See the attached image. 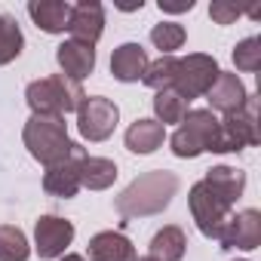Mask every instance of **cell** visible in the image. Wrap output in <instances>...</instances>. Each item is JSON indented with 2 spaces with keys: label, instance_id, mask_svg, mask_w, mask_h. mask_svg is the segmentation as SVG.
Instances as JSON below:
<instances>
[{
  "label": "cell",
  "instance_id": "6da1fadb",
  "mask_svg": "<svg viewBox=\"0 0 261 261\" xmlns=\"http://www.w3.org/2000/svg\"><path fill=\"white\" fill-rule=\"evenodd\" d=\"M178 175L175 172H166V169H154V172H145L139 175L133 185H129L120 197H117V212L123 218H145V215H157L163 212L172 197L178 194Z\"/></svg>",
  "mask_w": 261,
  "mask_h": 261
},
{
  "label": "cell",
  "instance_id": "7a4b0ae2",
  "mask_svg": "<svg viewBox=\"0 0 261 261\" xmlns=\"http://www.w3.org/2000/svg\"><path fill=\"white\" fill-rule=\"evenodd\" d=\"M22 139H25V148L31 151V157L40 160L43 166H56L83 151L77 142L68 139L65 117H53V114H31Z\"/></svg>",
  "mask_w": 261,
  "mask_h": 261
},
{
  "label": "cell",
  "instance_id": "3957f363",
  "mask_svg": "<svg viewBox=\"0 0 261 261\" xmlns=\"http://www.w3.org/2000/svg\"><path fill=\"white\" fill-rule=\"evenodd\" d=\"M169 145H172L175 157H200L206 151L227 154L224 151V136H221V120L206 108H197V111L185 114V120L175 129V136L169 139Z\"/></svg>",
  "mask_w": 261,
  "mask_h": 261
},
{
  "label": "cell",
  "instance_id": "277c9868",
  "mask_svg": "<svg viewBox=\"0 0 261 261\" xmlns=\"http://www.w3.org/2000/svg\"><path fill=\"white\" fill-rule=\"evenodd\" d=\"M28 105L34 114H53V117H65L71 111H77L86 98L83 86L68 80L65 74H56V77H43V80H34L25 92Z\"/></svg>",
  "mask_w": 261,
  "mask_h": 261
},
{
  "label": "cell",
  "instance_id": "5b68a950",
  "mask_svg": "<svg viewBox=\"0 0 261 261\" xmlns=\"http://www.w3.org/2000/svg\"><path fill=\"white\" fill-rule=\"evenodd\" d=\"M218 74H221V68H218V62H215L212 56H206V53H191V56L178 59V65H175L172 92L181 95L185 101L200 98V95H206V92L212 89V83L218 80Z\"/></svg>",
  "mask_w": 261,
  "mask_h": 261
},
{
  "label": "cell",
  "instance_id": "8992f818",
  "mask_svg": "<svg viewBox=\"0 0 261 261\" xmlns=\"http://www.w3.org/2000/svg\"><path fill=\"white\" fill-rule=\"evenodd\" d=\"M188 203H191V215H194V221H197V227H200L203 237H218V230L224 227V221L233 215V203L224 200L206 181H197L191 188Z\"/></svg>",
  "mask_w": 261,
  "mask_h": 261
},
{
  "label": "cell",
  "instance_id": "52a82bcc",
  "mask_svg": "<svg viewBox=\"0 0 261 261\" xmlns=\"http://www.w3.org/2000/svg\"><path fill=\"white\" fill-rule=\"evenodd\" d=\"M117 120H120V108L101 95H86L83 105L77 108V129L89 142L111 139V133L117 129Z\"/></svg>",
  "mask_w": 261,
  "mask_h": 261
},
{
  "label": "cell",
  "instance_id": "ba28073f",
  "mask_svg": "<svg viewBox=\"0 0 261 261\" xmlns=\"http://www.w3.org/2000/svg\"><path fill=\"white\" fill-rule=\"evenodd\" d=\"M221 136H224V151L227 154L230 151H243V148L261 142V133H258V101H255V95H249L240 111L224 114Z\"/></svg>",
  "mask_w": 261,
  "mask_h": 261
},
{
  "label": "cell",
  "instance_id": "9c48e42d",
  "mask_svg": "<svg viewBox=\"0 0 261 261\" xmlns=\"http://www.w3.org/2000/svg\"><path fill=\"white\" fill-rule=\"evenodd\" d=\"M221 249H258L261 246V215L255 209H243L224 221L215 237Z\"/></svg>",
  "mask_w": 261,
  "mask_h": 261
},
{
  "label": "cell",
  "instance_id": "30bf717a",
  "mask_svg": "<svg viewBox=\"0 0 261 261\" xmlns=\"http://www.w3.org/2000/svg\"><path fill=\"white\" fill-rule=\"evenodd\" d=\"M74 240V224L59 215H40L34 224V249L40 258H59Z\"/></svg>",
  "mask_w": 261,
  "mask_h": 261
},
{
  "label": "cell",
  "instance_id": "8fae6325",
  "mask_svg": "<svg viewBox=\"0 0 261 261\" xmlns=\"http://www.w3.org/2000/svg\"><path fill=\"white\" fill-rule=\"evenodd\" d=\"M68 31H71V40L95 46V40L105 31V10H101V4H95V0H80L77 7H71Z\"/></svg>",
  "mask_w": 261,
  "mask_h": 261
},
{
  "label": "cell",
  "instance_id": "7c38bea8",
  "mask_svg": "<svg viewBox=\"0 0 261 261\" xmlns=\"http://www.w3.org/2000/svg\"><path fill=\"white\" fill-rule=\"evenodd\" d=\"M86 157V151L74 154L71 160H62L56 166H46V175H43V188L46 194L53 197H62V200H71L77 197L80 191V160Z\"/></svg>",
  "mask_w": 261,
  "mask_h": 261
},
{
  "label": "cell",
  "instance_id": "4fadbf2b",
  "mask_svg": "<svg viewBox=\"0 0 261 261\" xmlns=\"http://www.w3.org/2000/svg\"><path fill=\"white\" fill-rule=\"evenodd\" d=\"M56 62L62 68V74L74 83H80L83 77L92 74L95 68V49L86 46V43H77V40H65L59 49H56Z\"/></svg>",
  "mask_w": 261,
  "mask_h": 261
},
{
  "label": "cell",
  "instance_id": "5bb4252c",
  "mask_svg": "<svg viewBox=\"0 0 261 261\" xmlns=\"http://www.w3.org/2000/svg\"><path fill=\"white\" fill-rule=\"evenodd\" d=\"M206 98H209L212 111L233 114V111H240V108L246 105L249 92H246V86H243V80H240L237 74H227V71H221V74H218V80L212 83V89L206 92Z\"/></svg>",
  "mask_w": 261,
  "mask_h": 261
},
{
  "label": "cell",
  "instance_id": "9a60e30c",
  "mask_svg": "<svg viewBox=\"0 0 261 261\" xmlns=\"http://www.w3.org/2000/svg\"><path fill=\"white\" fill-rule=\"evenodd\" d=\"M89 261H136V246L120 230H101L89 240Z\"/></svg>",
  "mask_w": 261,
  "mask_h": 261
},
{
  "label": "cell",
  "instance_id": "2e32d148",
  "mask_svg": "<svg viewBox=\"0 0 261 261\" xmlns=\"http://www.w3.org/2000/svg\"><path fill=\"white\" fill-rule=\"evenodd\" d=\"M148 68V53L142 49V43H123L114 49L111 56V74L120 80V83H133L145 74Z\"/></svg>",
  "mask_w": 261,
  "mask_h": 261
},
{
  "label": "cell",
  "instance_id": "e0dca14e",
  "mask_svg": "<svg viewBox=\"0 0 261 261\" xmlns=\"http://www.w3.org/2000/svg\"><path fill=\"white\" fill-rule=\"evenodd\" d=\"M28 16L34 19V25L40 31L62 34V31H68L71 4H62V0H31V4H28Z\"/></svg>",
  "mask_w": 261,
  "mask_h": 261
},
{
  "label": "cell",
  "instance_id": "ac0fdd59",
  "mask_svg": "<svg viewBox=\"0 0 261 261\" xmlns=\"http://www.w3.org/2000/svg\"><path fill=\"white\" fill-rule=\"evenodd\" d=\"M166 139V126L157 123V120H136L133 126L126 129V148L133 151V154H154Z\"/></svg>",
  "mask_w": 261,
  "mask_h": 261
},
{
  "label": "cell",
  "instance_id": "d6986e66",
  "mask_svg": "<svg viewBox=\"0 0 261 261\" xmlns=\"http://www.w3.org/2000/svg\"><path fill=\"white\" fill-rule=\"evenodd\" d=\"M117 178V163L108 160V157H83L80 160V188H89V191H105L111 188Z\"/></svg>",
  "mask_w": 261,
  "mask_h": 261
},
{
  "label": "cell",
  "instance_id": "ffe728a7",
  "mask_svg": "<svg viewBox=\"0 0 261 261\" xmlns=\"http://www.w3.org/2000/svg\"><path fill=\"white\" fill-rule=\"evenodd\" d=\"M185 249H188L185 230L175 227V224H166L151 240V258L154 261H181L185 258Z\"/></svg>",
  "mask_w": 261,
  "mask_h": 261
},
{
  "label": "cell",
  "instance_id": "44dd1931",
  "mask_svg": "<svg viewBox=\"0 0 261 261\" xmlns=\"http://www.w3.org/2000/svg\"><path fill=\"white\" fill-rule=\"evenodd\" d=\"M203 181H206L209 188H215L224 200H230V203L237 206V200L243 197V188H246V172H240V169H233V166H212V169L203 175Z\"/></svg>",
  "mask_w": 261,
  "mask_h": 261
},
{
  "label": "cell",
  "instance_id": "7402d4cb",
  "mask_svg": "<svg viewBox=\"0 0 261 261\" xmlns=\"http://www.w3.org/2000/svg\"><path fill=\"white\" fill-rule=\"evenodd\" d=\"M22 46H25V37L19 22L7 13H0V65H10L13 59H19Z\"/></svg>",
  "mask_w": 261,
  "mask_h": 261
},
{
  "label": "cell",
  "instance_id": "603a6c76",
  "mask_svg": "<svg viewBox=\"0 0 261 261\" xmlns=\"http://www.w3.org/2000/svg\"><path fill=\"white\" fill-rule=\"evenodd\" d=\"M28 237L13 224H0V261H28Z\"/></svg>",
  "mask_w": 261,
  "mask_h": 261
},
{
  "label": "cell",
  "instance_id": "cb8c5ba5",
  "mask_svg": "<svg viewBox=\"0 0 261 261\" xmlns=\"http://www.w3.org/2000/svg\"><path fill=\"white\" fill-rule=\"evenodd\" d=\"M175 65H178V59H175V56H160L157 62H148V68H145V74H142L145 86H151V89H157V92L172 89Z\"/></svg>",
  "mask_w": 261,
  "mask_h": 261
},
{
  "label": "cell",
  "instance_id": "d4e9b609",
  "mask_svg": "<svg viewBox=\"0 0 261 261\" xmlns=\"http://www.w3.org/2000/svg\"><path fill=\"white\" fill-rule=\"evenodd\" d=\"M154 111H157V123H181L188 114V101L181 95H175L172 89H163L154 95Z\"/></svg>",
  "mask_w": 261,
  "mask_h": 261
},
{
  "label": "cell",
  "instance_id": "484cf974",
  "mask_svg": "<svg viewBox=\"0 0 261 261\" xmlns=\"http://www.w3.org/2000/svg\"><path fill=\"white\" fill-rule=\"evenodd\" d=\"M185 28L178 25V22H160V25H154L151 28V43L157 46V49H163V56H172L175 49H181L185 46Z\"/></svg>",
  "mask_w": 261,
  "mask_h": 261
},
{
  "label": "cell",
  "instance_id": "4316f807",
  "mask_svg": "<svg viewBox=\"0 0 261 261\" xmlns=\"http://www.w3.org/2000/svg\"><path fill=\"white\" fill-rule=\"evenodd\" d=\"M233 65H237L240 71H246V74L258 71V68H261V40H258V37L240 40L237 49H233Z\"/></svg>",
  "mask_w": 261,
  "mask_h": 261
},
{
  "label": "cell",
  "instance_id": "83f0119b",
  "mask_svg": "<svg viewBox=\"0 0 261 261\" xmlns=\"http://www.w3.org/2000/svg\"><path fill=\"white\" fill-rule=\"evenodd\" d=\"M209 16H212L215 25H230V22H237L243 16V7L227 4V0H212V4H209Z\"/></svg>",
  "mask_w": 261,
  "mask_h": 261
},
{
  "label": "cell",
  "instance_id": "f1b7e54d",
  "mask_svg": "<svg viewBox=\"0 0 261 261\" xmlns=\"http://www.w3.org/2000/svg\"><path fill=\"white\" fill-rule=\"evenodd\" d=\"M160 10L163 13H188V10H194V0H160Z\"/></svg>",
  "mask_w": 261,
  "mask_h": 261
},
{
  "label": "cell",
  "instance_id": "f546056e",
  "mask_svg": "<svg viewBox=\"0 0 261 261\" xmlns=\"http://www.w3.org/2000/svg\"><path fill=\"white\" fill-rule=\"evenodd\" d=\"M59 261H83L80 255H65V258H59Z\"/></svg>",
  "mask_w": 261,
  "mask_h": 261
},
{
  "label": "cell",
  "instance_id": "4dcf8cb0",
  "mask_svg": "<svg viewBox=\"0 0 261 261\" xmlns=\"http://www.w3.org/2000/svg\"><path fill=\"white\" fill-rule=\"evenodd\" d=\"M240 261H246V258H240Z\"/></svg>",
  "mask_w": 261,
  "mask_h": 261
}]
</instances>
